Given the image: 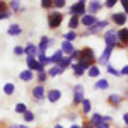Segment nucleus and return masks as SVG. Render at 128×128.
<instances>
[{"label":"nucleus","mask_w":128,"mask_h":128,"mask_svg":"<svg viewBox=\"0 0 128 128\" xmlns=\"http://www.w3.org/2000/svg\"><path fill=\"white\" fill-rule=\"evenodd\" d=\"M104 41H106V46L109 48H116V46H121L120 44V40H118V31L116 29H108L104 32Z\"/></svg>","instance_id":"nucleus-1"},{"label":"nucleus","mask_w":128,"mask_h":128,"mask_svg":"<svg viewBox=\"0 0 128 128\" xmlns=\"http://www.w3.org/2000/svg\"><path fill=\"white\" fill-rule=\"evenodd\" d=\"M62 22H63V16H62L60 10L50 12V16H48V28L50 29H58L60 26H62Z\"/></svg>","instance_id":"nucleus-2"},{"label":"nucleus","mask_w":128,"mask_h":128,"mask_svg":"<svg viewBox=\"0 0 128 128\" xmlns=\"http://www.w3.org/2000/svg\"><path fill=\"white\" fill-rule=\"evenodd\" d=\"M70 14H72V16H75V17H84V16L87 14V4H86L84 0L75 2V4L70 7Z\"/></svg>","instance_id":"nucleus-3"},{"label":"nucleus","mask_w":128,"mask_h":128,"mask_svg":"<svg viewBox=\"0 0 128 128\" xmlns=\"http://www.w3.org/2000/svg\"><path fill=\"white\" fill-rule=\"evenodd\" d=\"M84 86H80V84H77V86H74V99H72V104L74 106H79V104H82V101H84Z\"/></svg>","instance_id":"nucleus-4"},{"label":"nucleus","mask_w":128,"mask_h":128,"mask_svg":"<svg viewBox=\"0 0 128 128\" xmlns=\"http://www.w3.org/2000/svg\"><path fill=\"white\" fill-rule=\"evenodd\" d=\"M79 60H84V62H90L92 65H96V53H94V50L92 48H82L80 50V58Z\"/></svg>","instance_id":"nucleus-5"},{"label":"nucleus","mask_w":128,"mask_h":128,"mask_svg":"<svg viewBox=\"0 0 128 128\" xmlns=\"http://www.w3.org/2000/svg\"><path fill=\"white\" fill-rule=\"evenodd\" d=\"M128 20V16L125 12H114L113 16H111V22L114 24V26H125Z\"/></svg>","instance_id":"nucleus-6"},{"label":"nucleus","mask_w":128,"mask_h":128,"mask_svg":"<svg viewBox=\"0 0 128 128\" xmlns=\"http://www.w3.org/2000/svg\"><path fill=\"white\" fill-rule=\"evenodd\" d=\"M106 28H108V20H98L92 28H89V29L86 31V34H87V36H90V34H98L101 29H106Z\"/></svg>","instance_id":"nucleus-7"},{"label":"nucleus","mask_w":128,"mask_h":128,"mask_svg":"<svg viewBox=\"0 0 128 128\" xmlns=\"http://www.w3.org/2000/svg\"><path fill=\"white\" fill-rule=\"evenodd\" d=\"M111 53H113V48L106 46V48H104V51L101 53V56L98 58L99 65H104V67H108V65H109V58H111Z\"/></svg>","instance_id":"nucleus-8"},{"label":"nucleus","mask_w":128,"mask_h":128,"mask_svg":"<svg viewBox=\"0 0 128 128\" xmlns=\"http://www.w3.org/2000/svg\"><path fill=\"white\" fill-rule=\"evenodd\" d=\"M96 22H98V17H96V16H92V14H86L84 17H80V24H82V26H86L87 29H89V28H92Z\"/></svg>","instance_id":"nucleus-9"},{"label":"nucleus","mask_w":128,"mask_h":128,"mask_svg":"<svg viewBox=\"0 0 128 128\" xmlns=\"http://www.w3.org/2000/svg\"><path fill=\"white\" fill-rule=\"evenodd\" d=\"M46 99H48L50 102H58L60 99H62V90L60 89H50L48 92H46Z\"/></svg>","instance_id":"nucleus-10"},{"label":"nucleus","mask_w":128,"mask_h":128,"mask_svg":"<svg viewBox=\"0 0 128 128\" xmlns=\"http://www.w3.org/2000/svg\"><path fill=\"white\" fill-rule=\"evenodd\" d=\"M32 98L36 101H43L46 98V90H44V86H36L32 89Z\"/></svg>","instance_id":"nucleus-11"},{"label":"nucleus","mask_w":128,"mask_h":128,"mask_svg":"<svg viewBox=\"0 0 128 128\" xmlns=\"http://www.w3.org/2000/svg\"><path fill=\"white\" fill-rule=\"evenodd\" d=\"M102 5H104V4H101V2H96V0H94V2H89V4H87V14H92V16H96L99 10L102 9Z\"/></svg>","instance_id":"nucleus-12"},{"label":"nucleus","mask_w":128,"mask_h":128,"mask_svg":"<svg viewBox=\"0 0 128 128\" xmlns=\"http://www.w3.org/2000/svg\"><path fill=\"white\" fill-rule=\"evenodd\" d=\"M60 44H62V46H60V50H62V51H63V55H67V56H70V55L75 51V48H74V43H68V41L63 40Z\"/></svg>","instance_id":"nucleus-13"},{"label":"nucleus","mask_w":128,"mask_h":128,"mask_svg":"<svg viewBox=\"0 0 128 128\" xmlns=\"http://www.w3.org/2000/svg\"><path fill=\"white\" fill-rule=\"evenodd\" d=\"M50 44H51V40H50L48 36H41V41H40V44H38V53H44L50 48Z\"/></svg>","instance_id":"nucleus-14"},{"label":"nucleus","mask_w":128,"mask_h":128,"mask_svg":"<svg viewBox=\"0 0 128 128\" xmlns=\"http://www.w3.org/2000/svg\"><path fill=\"white\" fill-rule=\"evenodd\" d=\"M118 40H120V44L121 46H126L128 44V29L126 28L118 29Z\"/></svg>","instance_id":"nucleus-15"},{"label":"nucleus","mask_w":128,"mask_h":128,"mask_svg":"<svg viewBox=\"0 0 128 128\" xmlns=\"http://www.w3.org/2000/svg\"><path fill=\"white\" fill-rule=\"evenodd\" d=\"M7 34L9 36H20L22 34V26L20 24H10L9 29H7Z\"/></svg>","instance_id":"nucleus-16"},{"label":"nucleus","mask_w":128,"mask_h":128,"mask_svg":"<svg viewBox=\"0 0 128 128\" xmlns=\"http://www.w3.org/2000/svg\"><path fill=\"white\" fill-rule=\"evenodd\" d=\"M24 53H26V56H34V58H36V55H38V46L32 44V43H28V44L24 46Z\"/></svg>","instance_id":"nucleus-17"},{"label":"nucleus","mask_w":128,"mask_h":128,"mask_svg":"<svg viewBox=\"0 0 128 128\" xmlns=\"http://www.w3.org/2000/svg\"><path fill=\"white\" fill-rule=\"evenodd\" d=\"M63 56H65V55H63V51H62V50H56L50 58H51V63H53V65H60V62L63 60Z\"/></svg>","instance_id":"nucleus-18"},{"label":"nucleus","mask_w":128,"mask_h":128,"mask_svg":"<svg viewBox=\"0 0 128 128\" xmlns=\"http://www.w3.org/2000/svg\"><path fill=\"white\" fill-rule=\"evenodd\" d=\"M72 70H74V75H75V77H82V75L87 72V70L84 68L80 63H77V62H75V63H72Z\"/></svg>","instance_id":"nucleus-19"},{"label":"nucleus","mask_w":128,"mask_h":128,"mask_svg":"<svg viewBox=\"0 0 128 128\" xmlns=\"http://www.w3.org/2000/svg\"><path fill=\"white\" fill-rule=\"evenodd\" d=\"M19 79L24 80V82H32V80H34V72H31V70H24V72H20V74H19Z\"/></svg>","instance_id":"nucleus-20"},{"label":"nucleus","mask_w":128,"mask_h":128,"mask_svg":"<svg viewBox=\"0 0 128 128\" xmlns=\"http://www.w3.org/2000/svg\"><path fill=\"white\" fill-rule=\"evenodd\" d=\"M121 101H123V99H121L120 94H111V96L108 98V104H111V106H120Z\"/></svg>","instance_id":"nucleus-21"},{"label":"nucleus","mask_w":128,"mask_h":128,"mask_svg":"<svg viewBox=\"0 0 128 128\" xmlns=\"http://www.w3.org/2000/svg\"><path fill=\"white\" fill-rule=\"evenodd\" d=\"M109 87V82L106 79H99L96 84H94V89L96 90H106V89Z\"/></svg>","instance_id":"nucleus-22"},{"label":"nucleus","mask_w":128,"mask_h":128,"mask_svg":"<svg viewBox=\"0 0 128 128\" xmlns=\"http://www.w3.org/2000/svg\"><path fill=\"white\" fill-rule=\"evenodd\" d=\"M65 70L62 68V67H58V65H53L51 68L48 70V77H56V75H62Z\"/></svg>","instance_id":"nucleus-23"},{"label":"nucleus","mask_w":128,"mask_h":128,"mask_svg":"<svg viewBox=\"0 0 128 128\" xmlns=\"http://www.w3.org/2000/svg\"><path fill=\"white\" fill-rule=\"evenodd\" d=\"M36 60H38L40 63H43L44 67H46V65H51V58H50V56H46V53H38Z\"/></svg>","instance_id":"nucleus-24"},{"label":"nucleus","mask_w":128,"mask_h":128,"mask_svg":"<svg viewBox=\"0 0 128 128\" xmlns=\"http://www.w3.org/2000/svg\"><path fill=\"white\" fill-rule=\"evenodd\" d=\"M87 75H89V77H99V75H101V68H99V65H92V67L87 70Z\"/></svg>","instance_id":"nucleus-25"},{"label":"nucleus","mask_w":128,"mask_h":128,"mask_svg":"<svg viewBox=\"0 0 128 128\" xmlns=\"http://www.w3.org/2000/svg\"><path fill=\"white\" fill-rule=\"evenodd\" d=\"M80 24V17H75V16H72V17H70V20H68V28L72 31H75L77 29V26H79Z\"/></svg>","instance_id":"nucleus-26"},{"label":"nucleus","mask_w":128,"mask_h":128,"mask_svg":"<svg viewBox=\"0 0 128 128\" xmlns=\"http://www.w3.org/2000/svg\"><path fill=\"white\" fill-rule=\"evenodd\" d=\"M63 40L68 41V43H74V41L77 40V32H75V31H68V32H65V34H63Z\"/></svg>","instance_id":"nucleus-27"},{"label":"nucleus","mask_w":128,"mask_h":128,"mask_svg":"<svg viewBox=\"0 0 128 128\" xmlns=\"http://www.w3.org/2000/svg\"><path fill=\"white\" fill-rule=\"evenodd\" d=\"M90 108H92V104H90V99H84L82 101V113H90Z\"/></svg>","instance_id":"nucleus-28"},{"label":"nucleus","mask_w":128,"mask_h":128,"mask_svg":"<svg viewBox=\"0 0 128 128\" xmlns=\"http://www.w3.org/2000/svg\"><path fill=\"white\" fill-rule=\"evenodd\" d=\"M14 90H16V86H14L12 82H9V84H5V86H4V92H5L7 96H12V94H14Z\"/></svg>","instance_id":"nucleus-29"},{"label":"nucleus","mask_w":128,"mask_h":128,"mask_svg":"<svg viewBox=\"0 0 128 128\" xmlns=\"http://www.w3.org/2000/svg\"><path fill=\"white\" fill-rule=\"evenodd\" d=\"M72 63H74V60L70 58V56H63V60L60 62V65H58V67H62V68L65 70L67 67H68V65H72Z\"/></svg>","instance_id":"nucleus-30"},{"label":"nucleus","mask_w":128,"mask_h":128,"mask_svg":"<svg viewBox=\"0 0 128 128\" xmlns=\"http://www.w3.org/2000/svg\"><path fill=\"white\" fill-rule=\"evenodd\" d=\"M46 79H48V74H46V72H41V74H38V77H36V80H38L40 86H43V84L46 82Z\"/></svg>","instance_id":"nucleus-31"},{"label":"nucleus","mask_w":128,"mask_h":128,"mask_svg":"<svg viewBox=\"0 0 128 128\" xmlns=\"http://www.w3.org/2000/svg\"><path fill=\"white\" fill-rule=\"evenodd\" d=\"M22 116H24V121H26V123H31V121H34V113H31L29 109H28V111H26Z\"/></svg>","instance_id":"nucleus-32"},{"label":"nucleus","mask_w":128,"mask_h":128,"mask_svg":"<svg viewBox=\"0 0 128 128\" xmlns=\"http://www.w3.org/2000/svg\"><path fill=\"white\" fill-rule=\"evenodd\" d=\"M28 111V108H26V104H22V102H19V104H16V113H19V114H24Z\"/></svg>","instance_id":"nucleus-33"},{"label":"nucleus","mask_w":128,"mask_h":128,"mask_svg":"<svg viewBox=\"0 0 128 128\" xmlns=\"http://www.w3.org/2000/svg\"><path fill=\"white\" fill-rule=\"evenodd\" d=\"M9 7L14 12H17V10H20V2H16V0H12V2H9Z\"/></svg>","instance_id":"nucleus-34"},{"label":"nucleus","mask_w":128,"mask_h":128,"mask_svg":"<svg viewBox=\"0 0 128 128\" xmlns=\"http://www.w3.org/2000/svg\"><path fill=\"white\" fill-rule=\"evenodd\" d=\"M65 4H67L65 0H53V7H55V9H63Z\"/></svg>","instance_id":"nucleus-35"},{"label":"nucleus","mask_w":128,"mask_h":128,"mask_svg":"<svg viewBox=\"0 0 128 128\" xmlns=\"http://www.w3.org/2000/svg\"><path fill=\"white\" fill-rule=\"evenodd\" d=\"M106 68H108V74H111V75H114V77H120V75H121V74H120V70H116L114 67H111V65H108Z\"/></svg>","instance_id":"nucleus-36"},{"label":"nucleus","mask_w":128,"mask_h":128,"mask_svg":"<svg viewBox=\"0 0 128 128\" xmlns=\"http://www.w3.org/2000/svg\"><path fill=\"white\" fill-rule=\"evenodd\" d=\"M41 7L43 9H51L53 7V0H43L41 2Z\"/></svg>","instance_id":"nucleus-37"},{"label":"nucleus","mask_w":128,"mask_h":128,"mask_svg":"<svg viewBox=\"0 0 128 128\" xmlns=\"http://www.w3.org/2000/svg\"><path fill=\"white\" fill-rule=\"evenodd\" d=\"M14 55H16V56L24 55V46H16V48H14Z\"/></svg>","instance_id":"nucleus-38"},{"label":"nucleus","mask_w":128,"mask_h":128,"mask_svg":"<svg viewBox=\"0 0 128 128\" xmlns=\"http://www.w3.org/2000/svg\"><path fill=\"white\" fill-rule=\"evenodd\" d=\"M116 4H118V0H106V2H104V7H108V9H113Z\"/></svg>","instance_id":"nucleus-39"},{"label":"nucleus","mask_w":128,"mask_h":128,"mask_svg":"<svg viewBox=\"0 0 128 128\" xmlns=\"http://www.w3.org/2000/svg\"><path fill=\"white\" fill-rule=\"evenodd\" d=\"M7 10H9V4H5V2H0V14L7 12Z\"/></svg>","instance_id":"nucleus-40"},{"label":"nucleus","mask_w":128,"mask_h":128,"mask_svg":"<svg viewBox=\"0 0 128 128\" xmlns=\"http://www.w3.org/2000/svg\"><path fill=\"white\" fill-rule=\"evenodd\" d=\"M10 16H12V10H7V12H4V14H0V20H4V19H9Z\"/></svg>","instance_id":"nucleus-41"},{"label":"nucleus","mask_w":128,"mask_h":128,"mask_svg":"<svg viewBox=\"0 0 128 128\" xmlns=\"http://www.w3.org/2000/svg\"><path fill=\"white\" fill-rule=\"evenodd\" d=\"M120 4L123 5V9H125V14H128V0H121Z\"/></svg>","instance_id":"nucleus-42"},{"label":"nucleus","mask_w":128,"mask_h":128,"mask_svg":"<svg viewBox=\"0 0 128 128\" xmlns=\"http://www.w3.org/2000/svg\"><path fill=\"white\" fill-rule=\"evenodd\" d=\"M120 74H121V75H128V65H125L123 68L120 70Z\"/></svg>","instance_id":"nucleus-43"},{"label":"nucleus","mask_w":128,"mask_h":128,"mask_svg":"<svg viewBox=\"0 0 128 128\" xmlns=\"http://www.w3.org/2000/svg\"><path fill=\"white\" fill-rule=\"evenodd\" d=\"M98 128H111V123H101Z\"/></svg>","instance_id":"nucleus-44"},{"label":"nucleus","mask_w":128,"mask_h":128,"mask_svg":"<svg viewBox=\"0 0 128 128\" xmlns=\"http://www.w3.org/2000/svg\"><path fill=\"white\" fill-rule=\"evenodd\" d=\"M9 128H28V126H24V125H10Z\"/></svg>","instance_id":"nucleus-45"},{"label":"nucleus","mask_w":128,"mask_h":128,"mask_svg":"<svg viewBox=\"0 0 128 128\" xmlns=\"http://www.w3.org/2000/svg\"><path fill=\"white\" fill-rule=\"evenodd\" d=\"M123 121L126 123V126H128V113H125V114H123Z\"/></svg>","instance_id":"nucleus-46"},{"label":"nucleus","mask_w":128,"mask_h":128,"mask_svg":"<svg viewBox=\"0 0 128 128\" xmlns=\"http://www.w3.org/2000/svg\"><path fill=\"white\" fill-rule=\"evenodd\" d=\"M70 128H82V126H80V125H75V123H74V125H72Z\"/></svg>","instance_id":"nucleus-47"},{"label":"nucleus","mask_w":128,"mask_h":128,"mask_svg":"<svg viewBox=\"0 0 128 128\" xmlns=\"http://www.w3.org/2000/svg\"><path fill=\"white\" fill-rule=\"evenodd\" d=\"M53 128H63V126H62V125H55Z\"/></svg>","instance_id":"nucleus-48"},{"label":"nucleus","mask_w":128,"mask_h":128,"mask_svg":"<svg viewBox=\"0 0 128 128\" xmlns=\"http://www.w3.org/2000/svg\"><path fill=\"white\" fill-rule=\"evenodd\" d=\"M126 128H128V126H126Z\"/></svg>","instance_id":"nucleus-49"}]
</instances>
